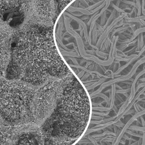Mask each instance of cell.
<instances>
[{
    "mask_svg": "<svg viewBox=\"0 0 145 145\" xmlns=\"http://www.w3.org/2000/svg\"><path fill=\"white\" fill-rule=\"evenodd\" d=\"M16 31L9 41L11 59L22 70L21 79L39 85L50 76L61 78L69 69L55 45L52 27L29 23Z\"/></svg>",
    "mask_w": 145,
    "mask_h": 145,
    "instance_id": "cell-1",
    "label": "cell"
},
{
    "mask_svg": "<svg viewBox=\"0 0 145 145\" xmlns=\"http://www.w3.org/2000/svg\"><path fill=\"white\" fill-rule=\"evenodd\" d=\"M91 110L87 92L74 78L63 89L53 114L46 120V126L56 138H79L88 124Z\"/></svg>",
    "mask_w": 145,
    "mask_h": 145,
    "instance_id": "cell-2",
    "label": "cell"
},
{
    "mask_svg": "<svg viewBox=\"0 0 145 145\" xmlns=\"http://www.w3.org/2000/svg\"><path fill=\"white\" fill-rule=\"evenodd\" d=\"M33 90L20 82H5L1 88V114L8 122L18 123L31 116Z\"/></svg>",
    "mask_w": 145,
    "mask_h": 145,
    "instance_id": "cell-3",
    "label": "cell"
},
{
    "mask_svg": "<svg viewBox=\"0 0 145 145\" xmlns=\"http://www.w3.org/2000/svg\"><path fill=\"white\" fill-rule=\"evenodd\" d=\"M22 72L20 67L13 59L11 58L10 63L7 69L6 78L8 80L22 78Z\"/></svg>",
    "mask_w": 145,
    "mask_h": 145,
    "instance_id": "cell-4",
    "label": "cell"
},
{
    "mask_svg": "<svg viewBox=\"0 0 145 145\" xmlns=\"http://www.w3.org/2000/svg\"><path fill=\"white\" fill-rule=\"evenodd\" d=\"M41 142L40 137L33 133H30L22 136L18 140L19 145H40Z\"/></svg>",
    "mask_w": 145,
    "mask_h": 145,
    "instance_id": "cell-5",
    "label": "cell"
}]
</instances>
